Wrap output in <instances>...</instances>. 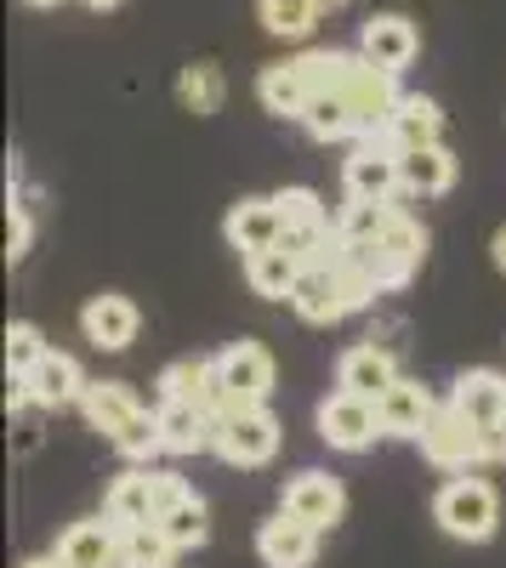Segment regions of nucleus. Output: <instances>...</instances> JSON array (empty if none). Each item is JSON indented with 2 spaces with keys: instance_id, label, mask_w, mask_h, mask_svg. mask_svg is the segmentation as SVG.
<instances>
[{
  "instance_id": "obj_1",
  "label": "nucleus",
  "mask_w": 506,
  "mask_h": 568,
  "mask_svg": "<svg viewBox=\"0 0 506 568\" xmlns=\"http://www.w3.org/2000/svg\"><path fill=\"white\" fill-rule=\"evenodd\" d=\"M80 409H85V420L98 426V433H103L120 455H131V460L165 455V444H160V415H149L143 404H136V393H131L125 382H91L85 398H80Z\"/></svg>"
},
{
  "instance_id": "obj_2",
  "label": "nucleus",
  "mask_w": 506,
  "mask_h": 568,
  "mask_svg": "<svg viewBox=\"0 0 506 568\" xmlns=\"http://www.w3.org/2000/svg\"><path fill=\"white\" fill-rule=\"evenodd\" d=\"M433 524H438L449 540L484 546V540L500 529V495H495V484L473 478V471H455V478L433 495Z\"/></svg>"
},
{
  "instance_id": "obj_3",
  "label": "nucleus",
  "mask_w": 506,
  "mask_h": 568,
  "mask_svg": "<svg viewBox=\"0 0 506 568\" xmlns=\"http://www.w3.org/2000/svg\"><path fill=\"white\" fill-rule=\"evenodd\" d=\"M422 455L438 466V471H473L484 460H506V433H484V426H473L462 409H438L433 426L416 438Z\"/></svg>"
},
{
  "instance_id": "obj_4",
  "label": "nucleus",
  "mask_w": 506,
  "mask_h": 568,
  "mask_svg": "<svg viewBox=\"0 0 506 568\" xmlns=\"http://www.w3.org/2000/svg\"><path fill=\"white\" fill-rule=\"evenodd\" d=\"M211 449H216L227 466H267L273 449H280V420H273L267 404H227V409L216 415Z\"/></svg>"
},
{
  "instance_id": "obj_5",
  "label": "nucleus",
  "mask_w": 506,
  "mask_h": 568,
  "mask_svg": "<svg viewBox=\"0 0 506 568\" xmlns=\"http://www.w3.org/2000/svg\"><path fill=\"white\" fill-rule=\"evenodd\" d=\"M347 251L376 273L382 291H398V284H409V273L422 267V256H427V233L398 211V216L387 222V233H376L371 245H347Z\"/></svg>"
},
{
  "instance_id": "obj_6",
  "label": "nucleus",
  "mask_w": 506,
  "mask_h": 568,
  "mask_svg": "<svg viewBox=\"0 0 506 568\" xmlns=\"http://www.w3.org/2000/svg\"><path fill=\"white\" fill-rule=\"evenodd\" d=\"M342 187H347V200H398L404 194L398 149L387 136H358V149L342 165Z\"/></svg>"
},
{
  "instance_id": "obj_7",
  "label": "nucleus",
  "mask_w": 506,
  "mask_h": 568,
  "mask_svg": "<svg viewBox=\"0 0 506 568\" xmlns=\"http://www.w3.org/2000/svg\"><path fill=\"white\" fill-rule=\"evenodd\" d=\"M376 433H382V409H376V398H358V393L336 387L325 404H318V438H325L331 449L358 455V449H371V444H376Z\"/></svg>"
},
{
  "instance_id": "obj_8",
  "label": "nucleus",
  "mask_w": 506,
  "mask_h": 568,
  "mask_svg": "<svg viewBox=\"0 0 506 568\" xmlns=\"http://www.w3.org/2000/svg\"><path fill=\"white\" fill-rule=\"evenodd\" d=\"M216 375H222L227 404H267L280 369H273V353L262 342H234V347L216 353Z\"/></svg>"
},
{
  "instance_id": "obj_9",
  "label": "nucleus",
  "mask_w": 506,
  "mask_h": 568,
  "mask_svg": "<svg viewBox=\"0 0 506 568\" xmlns=\"http://www.w3.org/2000/svg\"><path fill=\"white\" fill-rule=\"evenodd\" d=\"M358 52L371 58L376 69H387V74H404L409 63L422 58V34H416V23H409L404 12H376V18H364V29H358Z\"/></svg>"
},
{
  "instance_id": "obj_10",
  "label": "nucleus",
  "mask_w": 506,
  "mask_h": 568,
  "mask_svg": "<svg viewBox=\"0 0 506 568\" xmlns=\"http://www.w3.org/2000/svg\"><path fill=\"white\" fill-rule=\"evenodd\" d=\"M80 329H85V342L98 353H125L136 342V329H143V313H136V302L103 291V296H91L80 307Z\"/></svg>"
},
{
  "instance_id": "obj_11",
  "label": "nucleus",
  "mask_w": 506,
  "mask_h": 568,
  "mask_svg": "<svg viewBox=\"0 0 506 568\" xmlns=\"http://www.w3.org/2000/svg\"><path fill=\"white\" fill-rule=\"evenodd\" d=\"M256 557L267 568H313L318 557V529L302 524L296 511H280V517H267V524L256 529Z\"/></svg>"
},
{
  "instance_id": "obj_12",
  "label": "nucleus",
  "mask_w": 506,
  "mask_h": 568,
  "mask_svg": "<svg viewBox=\"0 0 506 568\" xmlns=\"http://www.w3.org/2000/svg\"><path fill=\"white\" fill-rule=\"evenodd\" d=\"M160 398H176V404H194L205 415H222L227 393H222L216 358H176V364H165L160 369Z\"/></svg>"
},
{
  "instance_id": "obj_13",
  "label": "nucleus",
  "mask_w": 506,
  "mask_h": 568,
  "mask_svg": "<svg viewBox=\"0 0 506 568\" xmlns=\"http://www.w3.org/2000/svg\"><path fill=\"white\" fill-rule=\"evenodd\" d=\"M376 409H382V433H387V438H422L444 404H438L422 382H409V375H398V382L376 398Z\"/></svg>"
},
{
  "instance_id": "obj_14",
  "label": "nucleus",
  "mask_w": 506,
  "mask_h": 568,
  "mask_svg": "<svg viewBox=\"0 0 506 568\" xmlns=\"http://www.w3.org/2000/svg\"><path fill=\"white\" fill-rule=\"evenodd\" d=\"M285 511H296L302 524H313L318 535H325V529L342 524L347 495H342V484L331 478V471H296V478L285 484Z\"/></svg>"
},
{
  "instance_id": "obj_15",
  "label": "nucleus",
  "mask_w": 506,
  "mask_h": 568,
  "mask_svg": "<svg viewBox=\"0 0 506 568\" xmlns=\"http://www.w3.org/2000/svg\"><path fill=\"white\" fill-rule=\"evenodd\" d=\"M58 557L69 568H120V524L103 517H85V524H69L58 535Z\"/></svg>"
},
{
  "instance_id": "obj_16",
  "label": "nucleus",
  "mask_w": 506,
  "mask_h": 568,
  "mask_svg": "<svg viewBox=\"0 0 506 568\" xmlns=\"http://www.w3.org/2000/svg\"><path fill=\"white\" fill-rule=\"evenodd\" d=\"M449 409H462L484 433H506V375L495 369H467L449 393Z\"/></svg>"
},
{
  "instance_id": "obj_17",
  "label": "nucleus",
  "mask_w": 506,
  "mask_h": 568,
  "mask_svg": "<svg viewBox=\"0 0 506 568\" xmlns=\"http://www.w3.org/2000/svg\"><path fill=\"white\" fill-rule=\"evenodd\" d=\"M222 233H227V245H234V251H245V256H256V251H273V245L285 240V216H280V200H240L234 211H227Z\"/></svg>"
},
{
  "instance_id": "obj_18",
  "label": "nucleus",
  "mask_w": 506,
  "mask_h": 568,
  "mask_svg": "<svg viewBox=\"0 0 506 568\" xmlns=\"http://www.w3.org/2000/svg\"><path fill=\"white\" fill-rule=\"evenodd\" d=\"M103 511L120 529L131 524H160V471H120L103 495Z\"/></svg>"
},
{
  "instance_id": "obj_19",
  "label": "nucleus",
  "mask_w": 506,
  "mask_h": 568,
  "mask_svg": "<svg viewBox=\"0 0 506 568\" xmlns=\"http://www.w3.org/2000/svg\"><path fill=\"white\" fill-rule=\"evenodd\" d=\"M393 382H398V364H393V353L376 347V342L347 347L342 364H336V387H347V393H358V398H382Z\"/></svg>"
},
{
  "instance_id": "obj_20",
  "label": "nucleus",
  "mask_w": 506,
  "mask_h": 568,
  "mask_svg": "<svg viewBox=\"0 0 506 568\" xmlns=\"http://www.w3.org/2000/svg\"><path fill=\"white\" fill-rule=\"evenodd\" d=\"M23 382H29V398L40 404V409H63V404H80L85 398V375H80V364L69 358V353H45L29 375H23Z\"/></svg>"
},
{
  "instance_id": "obj_21",
  "label": "nucleus",
  "mask_w": 506,
  "mask_h": 568,
  "mask_svg": "<svg viewBox=\"0 0 506 568\" xmlns=\"http://www.w3.org/2000/svg\"><path fill=\"white\" fill-rule=\"evenodd\" d=\"M256 98H262V109L267 114H280V120H302L307 114V103H313V80L302 74V63L291 58V63H267L262 69V80H256Z\"/></svg>"
},
{
  "instance_id": "obj_22",
  "label": "nucleus",
  "mask_w": 506,
  "mask_h": 568,
  "mask_svg": "<svg viewBox=\"0 0 506 568\" xmlns=\"http://www.w3.org/2000/svg\"><path fill=\"white\" fill-rule=\"evenodd\" d=\"M160 444L165 455H200L211 449V433H216V415L194 409V404H176V398H160Z\"/></svg>"
},
{
  "instance_id": "obj_23",
  "label": "nucleus",
  "mask_w": 506,
  "mask_h": 568,
  "mask_svg": "<svg viewBox=\"0 0 506 568\" xmlns=\"http://www.w3.org/2000/svg\"><path fill=\"white\" fill-rule=\"evenodd\" d=\"M398 171H404V194H422V200H438L455 187V154L444 142H427V149H404L398 154Z\"/></svg>"
},
{
  "instance_id": "obj_24",
  "label": "nucleus",
  "mask_w": 506,
  "mask_h": 568,
  "mask_svg": "<svg viewBox=\"0 0 506 568\" xmlns=\"http://www.w3.org/2000/svg\"><path fill=\"white\" fill-rule=\"evenodd\" d=\"M382 136L393 142L398 154H404V149H427V142L444 136V114H438L433 98H398V109H393V120H387Z\"/></svg>"
},
{
  "instance_id": "obj_25",
  "label": "nucleus",
  "mask_w": 506,
  "mask_h": 568,
  "mask_svg": "<svg viewBox=\"0 0 506 568\" xmlns=\"http://www.w3.org/2000/svg\"><path fill=\"white\" fill-rule=\"evenodd\" d=\"M245 278H251V291H256L262 302H291L296 278H302V262H296L285 245H273V251L245 256Z\"/></svg>"
},
{
  "instance_id": "obj_26",
  "label": "nucleus",
  "mask_w": 506,
  "mask_h": 568,
  "mask_svg": "<svg viewBox=\"0 0 506 568\" xmlns=\"http://www.w3.org/2000/svg\"><path fill=\"white\" fill-rule=\"evenodd\" d=\"M302 125H307L313 142H347V136H358V114H353V103H347L342 85H336V91H313Z\"/></svg>"
},
{
  "instance_id": "obj_27",
  "label": "nucleus",
  "mask_w": 506,
  "mask_h": 568,
  "mask_svg": "<svg viewBox=\"0 0 506 568\" xmlns=\"http://www.w3.org/2000/svg\"><path fill=\"white\" fill-rule=\"evenodd\" d=\"M176 103L189 109V114H216L222 103H227V80H222V69L216 63H189L176 74Z\"/></svg>"
},
{
  "instance_id": "obj_28",
  "label": "nucleus",
  "mask_w": 506,
  "mask_h": 568,
  "mask_svg": "<svg viewBox=\"0 0 506 568\" xmlns=\"http://www.w3.org/2000/svg\"><path fill=\"white\" fill-rule=\"evenodd\" d=\"M318 0H256V18L273 40H307L318 29Z\"/></svg>"
},
{
  "instance_id": "obj_29",
  "label": "nucleus",
  "mask_w": 506,
  "mask_h": 568,
  "mask_svg": "<svg viewBox=\"0 0 506 568\" xmlns=\"http://www.w3.org/2000/svg\"><path fill=\"white\" fill-rule=\"evenodd\" d=\"M393 216H398L393 200H347V211L336 216V245H371L376 233H387Z\"/></svg>"
},
{
  "instance_id": "obj_30",
  "label": "nucleus",
  "mask_w": 506,
  "mask_h": 568,
  "mask_svg": "<svg viewBox=\"0 0 506 568\" xmlns=\"http://www.w3.org/2000/svg\"><path fill=\"white\" fill-rule=\"evenodd\" d=\"M176 546L160 524H131L120 529V568H171Z\"/></svg>"
},
{
  "instance_id": "obj_31",
  "label": "nucleus",
  "mask_w": 506,
  "mask_h": 568,
  "mask_svg": "<svg viewBox=\"0 0 506 568\" xmlns=\"http://www.w3.org/2000/svg\"><path fill=\"white\" fill-rule=\"evenodd\" d=\"M160 529L171 535V546H176V551H194V546H205V540H211V511H205V500H200V495H182L171 511H160Z\"/></svg>"
},
{
  "instance_id": "obj_32",
  "label": "nucleus",
  "mask_w": 506,
  "mask_h": 568,
  "mask_svg": "<svg viewBox=\"0 0 506 568\" xmlns=\"http://www.w3.org/2000/svg\"><path fill=\"white\" fill-rule=\"evenodd\" d=\"M45 353H52V347H45V336H40L34 324H23V318H18V324L7 329V369H12V375H29Z\"/></svg>"
},
{
  "instance_id": "obj_33",
  "label": "nucleus",
  "mask_w": 506,
  "mask_h": 568,
  "mask_svg": "<svg viewBox=\"0 0 506 568\" xmlns=\"http://www.w3.org/2000/svg\"><path fill=\"white\" fill-rule=\"evenodd\" d=\"M273 200H280L285 227H291V222H318V216H325V211H318V194H313V187H285V194H273Z\"/></svg>"
},
{
  "instance_id": "obj_34",
  "label": "nucleus",
  "mask_w": 506,
  "mask_h": 568,
  "mask_svg": "<svg viewBox=\"0 0 506 568\" xmlns=\"http://www.w3.org/2000/svg\"><path fill=\"white\" fill-rule=\"evenodd\" d=\"M29 233H34V227H29V211L12 205V211H7V262H18V256L29 251Z\"/></svg>"
},
{
  "instance_id": "obj_35",
  "label": "nucleus",
  "mask_w": 506,
  "mask_h": 568,
  "mask_svg": "<svg viewBox=\"0 0 506 568\" xmlns=\"http://www.w3.org/2000/svg\"><path fill=\"white\" fill-rule=\"evenodd\" d=\"M489 262L506 273V227H495V240H489Z\"/></svg>"
},
{
  "instance_id": "obj_36",
  "label": "nucleus",
  "mask_w": 506,
  "mask_h": 568,
  "mask_svg": "<svg viewBox=\"0 0 506 568\" xmlns=\"http://www.w3.org/2000/svg\"><path fill=\"white\" fill-rule=\"evenodd\" d=\"M18 568H69V562L52 551V557H29V562H18Z\"/></svg>"
},
{
  "instance_id": "obj_37",
  "label": "nucleus",
  "mask_w": 506,
  "mask_h": 568,
  "mask_svg": "<svg viewBox=\"0 0 506 568\" xmlns=\"http://www.w3.org/2000/svg\"><path fill=\"white\" fill-rule=\"evenodd\" d=\"M80 7H91V12H109V7H120V0H80Z\"/></svg>"
},
{
  "instance_id": "obj_38",
  "label": "nucleus",
  "mask_w": 506,
  "mask_h": 568,
  "mask_svg": "<svg viewBox=\"0 0 506 568\" xmlns=\"http://www.w3.org/2000/svg\"><path fill=\"white\" fill-rule=\"evenodd\" d=\"M318 7H325V12H342V7H353V0H318Z\"/></svg>"
},
{
  "instance_id": "obj_39",
  "label": "nucleus",
  "mask_w": 506,
  "mask_h": 568,
  "mask_svg": "<svg viewBox=\"0 0 506 568\" xmlns=\"http://www.w3.org/2000/svg\"><path fill=\"white\" fill-rule=\"evenodd\" d=\"M29 7H58V0H29Z\"/></svg>"
}]
</instances>
